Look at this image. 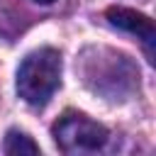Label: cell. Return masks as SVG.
<instances>
[{
	"label": "cell",
	"mask_w": 156,
	"mask_h": 156,
	"mask_svg": "<svg viewBox=\"0 0 156 156\" xmlns=\"http://www.w3.org/2000/svg\"><path fill=\"white\" fill-rule=\"evenodd\" d=\"M107 20H110L112 27H117V29H122V32H129V34H134L136 39H141L149 56L154 54L156 29H154V22H151L146 15H141V12H136V10H129V7H110V10H107Z\"/></svg>",
	"instance_id": "cell-3"
},
{
	"label": "cell",
	"mask_w": 156,
	"mask_h": 156,
	"mask_svg": "<svg viewBox=\"0 0 156 156\" xmlns=\"http://www.w3.org/2000/svg\"><path fill=\"white\" fill-rule=\"evenodd\" d=\"M5 154L7 156H22V154H39V146L32 141V136H27V134H22V132H17V129H12V132H7V136H5Z\"/></svg>",
	"instance_id": "cell-4"
},
{
	"label": "cell",
	"mask_w": 156,
	"mask_h": 156,
	"mask_svg": "<svg viewBox=\"0 0 156 156\" xmlns=\"http://www.w3.org/2000/svg\"><path fill=\"white\" fill-rule=\"evenodd\" d=\"M37 2H41V5H51V2H56V0H37Z\"/></svg>",
	"instance_id": "cell-5"
},
{
	"label": "cell",
	"mask_w": 156,
	"mask_h": 156,
	"mask_svg": "<svg viewBox=\"0 0 156 156\" xmlns=\"http://www.w3.org/2000/svg\"><path fill=\"white\" fill-rule=\"evenodd\" d=\"M61 83V54L56 49H37L24 56L17 71V93L29 105H44Z\"/></svg>",
	"instance_id": "cell-1"
},
{
	"label": "cell",
	"mask_w": 156,
	"mask_h": 156,
	"mask_svg": "<svg viewBox=\"0 0 156 156\" xmlns=\"http://www.w3.org/2000/svg\"><path fill=\"white\" fill-rule=\"evenodd\" d=\"M54 139L63 154H95L107 144V129L80 112H66L54 124Z\"/></svg>",
	"instance_id": "cell-2"
}]
</instances>
